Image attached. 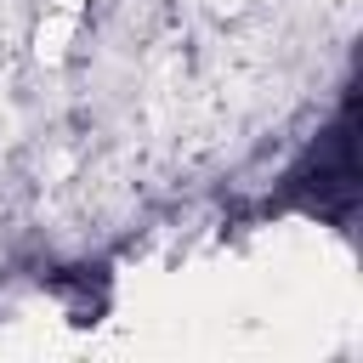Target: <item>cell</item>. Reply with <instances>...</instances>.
Masks as SVG:
<instances>
[{"label": "cell", "mask_w": 363, "mask_h": 363, "mask_svg": "<svg viewBox=\"0 0 363 363\" xmlns=\"http://www.w3.org/2000/svg\"><path fill=\"white\" fill-rule=\"evenodd\" d=\"M250 6H255V0H210V11H216V17H244Z\"/></svg>", "instance_id": "obj_2"}, {"label": "cell", "mask_w": 363, "mask_h": 363, "mask_svg": "<svg viewBox=\"0 0 363 363\" xmlns=\"http://www.w3.org/2000/svg\"><path fill=\"white\" fill-rule=\"evenodd\" d=\"M45 11H68V17H79V11H85V0H45Z\"/></svg>", "instance_id": "obj_3"}, {"label": "cell", "mask_w": 363, "mask_h": 363, "mask_svg": "<svg viewBox=\"0 0 363 363\" xmlns=\"http://www.w3.org/2000/svg\"><path fill=\"white\" fill-rule=\"evenodd\" d=\"M74 34H79V17H68V11H45V17L34 23V34H28L34 62H40V68H62V62H68Z\"/></svg>", "instance_id": "obj_1"}]
</instances>
